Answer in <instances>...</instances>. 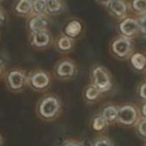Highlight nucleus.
Masks as SVG:
<instances>
[{
    "label": "nucleus",
    "mask_w": 146,
    "mask_h": 146,
    "mask_svg": "<svg viewBox=\"0 0 146 146\" xmlns=\"http://www.w3.org/2000/svg\"><path fill=\"white\" fill-rule=\"evenodd\" d=\"M64 111V103L61 98L53 92L43 94L35 105L37 117L45 122L57 121Z\"/></svg>",
    "instance_id": "nucleus-1"
},
{
    "label": "nucleus",
    "mask_w": 146,
    "mask_h": 146,
    "mask_svg": "<svg viewBox=\"0 0 146 146\" xmlns=\"http://www.w3.org/2000/svg\"><path fill=\"white\" fill-rule=\"evenodd\" d=\"M27 77V72L21 68H12L6 72L3 81L8 92L15 94L23 92L28 87Z\"/></svg>",
    "instance_id": "nucleus-2"
},
{
    "label": "nucleus",
    "mask_w": 146,
    "mask_h": 146,
    "mask_svg": "<svg viewBox=\"0 0 146 146\" xmlns=\"http://www.w3.org/2000/svg\"><path fill=\"white\" fill-rule=\"evenodd\" d=\"M52 85L50 73L43 69H34L28 74L27 86L34 92L44 93L47 92Z\"/></svg>",
    "instance_id": "nucleus-3"
},
{
    "label": "nucleus",
    "mask_w": 146,
    "mask_h": 146,
    "mask_svg": "<svg viewBox=\"0 0 146 146\" xmlns=\"http://www.w3.org/2000/svg\"><path fill=\"white\" fill-rule=\"evenodd\" d=\"M77 73L78 68L77 64L71 59H62L53 68V75L60 81L72 80L77 77Z\"/></svg>",
    "instance_id": "nucleus-4"
},
{
    "label": "nucleus",
    "mask_w": 146,
    "mask_h": 146,
    "mask_svg": "<svg viewBox=\"0 0 146 146\" xmlns=\"http://www.w3.org/2000/svg\"><path fill=\"white\" fill-rule=\"evenodd\" d=\"M90 80L91 85L97 88L101 93L108 92L112 86L109 74L102 66H96L92 68L90 73Z\"/></svg>",
    "instance_id": "nucleus-5"
},
{
    "label": "nucleus",
    "mask_w": 146,
    "mask_h": 146,
    "mask_svg": "<svg viewBox=\"0 0 146 146\" xmlns=\"http://www.w3.org/2000/svg\"><path fill=\"white\" fill-rule=\"evenodd\" d=\"M137 113L132 106H124L118 110L117 120L124 125H131L136 120Z\"/></svg>",
    "instance_id": "nucleus-6"
},
{
    "label": "nucleus",
    "mask_w": 146,
    "mask_h": 146,
    "mask_svg": "<svg viewBox=\"0 0 146 146\" xmlns=\"http://www.w3.org/2000/svg\"><path fill=\"white\" fill-rule=\"evenodd\" d=\"M101 94L102 93L100 92V91L90 84L83 88L82 92V97L83 101L87 104H94L99 100Z\"/></svg>",
    "instance_id": "nucleus-7"
},
{
    "label": "nucleus",
    "mask_w": 146,
    "mask_h": 146,
    "mask_svg": "<svg viewBox=\"0 0 146 146\" xmlns=\"http://www.w3.org/2000/svg\"><path fill=\"white\" fill-rule=\"evenodd\" d=\"M131 44L126 38H119L113 44V50L119 56H125L130 51Z\"/></svg>",
    "instance_id": "nucleus-8"
},
{
    "label": "nucleus",
    "mask_w": 146,
    "mask_h": 146,
    "mask_svg": "<svg viewBox=\"0 0 146 146\" xmlns=\"http://www.w3.org/2000/svg\"><path fill=\"white\" fill-rule=\"evenodd\" d=\"M100 115L103 117L108 124L113 123L117 120L118 116V109L114 105H106L102 108Z\"/></svg>",
    "instance_id": "nucleus-9"
},
{
    "label": "nucleus",
    "mask_w": 146,
    "mask_h": 146,
    "mask_svg": "<svg viewBox=\"0 0 146 146\" xmlns=\"http://www.w3.org/2000/svg\"><path fill=\"white\" fill-rule=\"evenodd\" d=\"M139 28V24L136 21L133 19H126L120 24V30L126 35H133L137 32Z\"/></svg>",
    "instance_id": "nucleus-10"
},
{
    "label": "nucleus",
    "mask_w": 146,
    "mask_h": 146,
    "mask_svg": "<svg viewBox=\"0 0 146 146\" xmlns=\"http://www.w3.org/2000/svg\"><path fill=\"white\" fill-rule=\"evenodd\" d=\"M49 41H50L49 36L42 31L36 32L33 37V44L34 46L38 48L46 47L49 44Z\"/></svg>",
    "instance_id": "nucleus-11"
},
{
    "label": "nucleus",
    "mask_w": 146,
    "mask_h": 146,
    "mask_svg": "<svg viewBox=\"0 0 146 146\" xmlns=\"http://www.w3.org/2000/svg\"><path fill=\"white\" fill-rule=\"evenodd\" d=\"M81 30H82L81 23L78 21H71L65 27V32L68 36L71 38H75L80 33Z\"/></svg>",
    "instance_id": "nucleus-12"
},
{
    "label": "nucleus",
    "mask_w": 146,
    "mask_h": 146,
    "mask_svg": "<svg viewBox=\"0 0 146 146\" xmlns=\"http://www.w3.org/2000/svg\"><path fill=\"white\" fill-rule=\"evenodd\" d=\"M46 25H47V21H46V18H44L42 16L34 17L29 22V27L34 33L42 31V29L46 28Z\"/></svg>",
    "instance_id": "nucleus-13"
},
{
    "label": "nucleus",
    "mask_w": 146,
    "mask_h": 146,
    "mask_svg": "<svg viewBox=\"0 0 146 146\" xmlns=\"http://www.w3.org/2000/svg\"><path fill=\"white\" fill-rule=\"evenodd\" d=\"M109 7L110 9L117 15H124L126 10V6L123 0H111Z\"/></svg>",
    "instance_id": "nucleus-14"
},
{
    "label": "nucleus",
    "mask_w": 146,
    "mask_h": 146,
    "mask_svg": "<svg viewBox=\"0 0 146 146\" xmlns=\"http://www.w3.org/2000/svg\"><path fill=\"white\" fill-rule=\"evenodd\" d=\"M90 126L96 132H102L108 126V123L103 119V117L100 114H98L92 118L90 121Z\"/></svg>",
    "instance_id": "nucleus-15"
},
{
    "label": "nucleus",
    "mask_w": 146,
    "mask_h": 146,
    "mask_svg": "<svg viewBox=\"0 0 146 146\" xmlns=\"http://www.w3.org/2000/svg\"><path fill=\"white\" fill-rule=\"evenodd\" d=\"M132 63L134 66L135 68L141 70L145 68L146 64V58L145 57L144 55L138 53L133 56L132 57Z\"/></svg>",
    "instance_id": "nucleus-16"
},
{
    "label": "nucleus",
    "mask_w": 146,
    "mask_h": 146,
    "mask_svg": "<svg viewBox=\"0 0 146 146\" xmlns=\"http://www.w3.org/2000/svg\"><path fill=\"white\" fill-rule=\"evenodd\" d=\"M46 2V10L50 13H56L60 9L59 0H45Z\"/></svg>",
    "instance_id": "nucleus-17"
},
{
    "label": "nucleus",
    "mask_w": 146,
    "mask_h": 146,
    "mask_svg": "<svg viewBox=\"0 0 146 146\" xmlns=\"http://www.w3.org/2000/svg\"><path fill=\"white\" fill-rule=\"evenodd\" d=\"M31 9H32V3L29 0H21L16 6V10L22 14H27L30 12Z\"/></svg>",
    "instance_id": "nucleus-18"
},
{
    "label": "nucleus",
    "mask_w": 146,
    "mask_h": 146,
    "mask_svg": "<svg viewBox=\"0 0 146 146\" xmlns=\"http://www.w3.org/2000/svg\"><path fill=\"white\" fill-rule=\"evenodd\" d=\"M71 46H72L71 40L66 37H63L59 38L58 42V48L61 51H68L71 49Z\"/></svg>",
    "instance_id": "nucleus-19"
},
{
    "label": "nucleus",
    "mask_w": 146,
    "mask_h": 146,
    "mask_svg": "<svg viewBox=\"0 0 146 146\" xmlns=\"http://www.w3.org/2000/svg\"><path fill=\"white\" fill-rule=\"evenodd\" d=\"M60 146H86L83 140L75 138H67L64 139Z\"/></svg>",
    "instance_id": "nucleus-20"
},
{
    "label": "nucleus",
    "mask_w": 146,
    "mask_h": 146,
    "mask_svg": "<svg viewBox=\"0 0 146 146\" xmlns=\"http://www.w3.org/2000/svg\"><path fill=\"white\" fill-rule=\"evenodd\" d=\"M32 8L34 11L37 14H42L46 9V2L45 0H35L33 4Z\"/></svg>",
    "instance_id": "nucleus-21"
},
{
    "label": "nucleus",
    "mask_w": 146,
    "mask_h": 146,
    "mask_svg": "<svg viewBox=\"0 0 146 146\" xmlns=\"http://www.w3.org/2000/svg\"><path fill=\"white\" fill-rule=\"evenodd\" d=\"M91 146H113V145L109 139L105 137H100L96 139L92 142Z\"/></svg>",
    "instance_id": "nucleus-22"
},
{
    "label": "nucleus",
    "mask_w": 146,
    "mask_h": 146,
    "mask_svg": "<svg viewBox=\"0 0 146 146\" xmlns=\"http://www.w3.org/2000/svg\"><path fill=\"white\" fill-rule=\"evenodd\" d=\"M133 7L138 11H146V0H134Z\"/></svg>",
    "instance_id": "nucleus-23"
},
{
    "label": "nucleus",
    "mask_w": 146,
    "mask_h": 146,
    "mask_svg": "<svg viewBox=\"0 0 146 146\" xmlns=\"http://www.w3.org/2000/svg\"><path fill=\"white\" fill-rule=\"evenodd\" d=\"M5 74V63L2 59H0V81L3 80Z\"/></svg>",
    "instance_id": "nucleus-24"
},
{
    "label": "nucleus",
    "mask_w": 146,
    "mask_h": 146,
    "mask_svg": "<svg viewBox=\"0 0 146 146\" xmlns=\"http://www.w3.org/2000/svg\"><path fill=\"white\" fill-rule=\"evenodd\" d=\"M139 133L143 135L146 137V121H143L139 126Z\"/></svg>",
    "instance_id": "nucleus-25"
},
{
    "label": "nucleus",
    "mask_w": 146,
    "mask_h": 146,
    "mask_svg": "<svg viewBox=\"0 0 146 146\" xmlns=\"http://www.w3.org/2000/svg\"><path fill=\"white\" fill-rule=\"evenodd\" d=\"M140 27H141V30L143 32L146 33V16L143 17L140 20Z\"/></svg>",
    "instance_id": "nucleus-26"
},
{
    "label": "nucleus",
    "mask_w": 146,
    "mask_h": 146,
    "mask_svg": "<svg viewBox=\"0 0 146 146\" xmlns=\"http://www.w3.org/2000/svg\"><path fill=\"white\" fill-rule=\"evenodd\" d=\"M140 95L142 98H146V84H145L142 87H141V90H140Z\"/></svg>",
    "instance_id": "nucleus-27"
},
{
    "label": "nucleus",
    "mask_w": 146,
    "mask_h": 146,
    "mask_svg": "<svg viewBox=\"0 0 146 146\" xmlns=\"http://www.w3.org/2000/svg\"><path fill=\"white\" fill-rule=\"evenodd\" d=\"M3 145H4V139L3 134L0 133V146H3Z\"/></svg>",
    "instance_id": "nucleus-28"
},
{
    "label": "nucleus",
    "mask_w": 146,
    "mask_h": 146,
    "mask_svg": "<svg viewBox=\"0 0 146 146\" xmlns=\"http://www.w3.org/2000/svg\"><path fill=\"white\" fill-rule=\"evenodd\" d=\"M143 111H144V114L146 115V104L145 105V107H144V109H143Z\"/></svg>",
    "instance_id": "nucleus-29"
},
{
    "label": "nucleus",
    "mask_w": 146,
    "mask_h": 146,
    "mask_svg": "<svg viewBox=\"0 0 146 146\" xmlns=\"http://www.w3.org/2000/svg\"><path fill=\"white\" fill-rule=\"evenodd\" d=\"M3 18V15H2V12H1V10H0V20Z\"/></svg>",
    "instance_id": "nucleus-30"
},
{
    "label": "nucleus",
    "mask_w": 146,
    "mask_h": 146,
    "mask_svg": "<svg viewBox=\"0 0 146 146\" xmlns=\"http://www.w3.org/2000/svg\"><path fill=\"white\" fill-rule=\"evenodd\" d=\"M102 1H111V0H102Z\"/></svg>",
    "instance_id": "nucleus-31"
}]
</instances>
